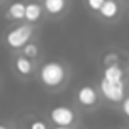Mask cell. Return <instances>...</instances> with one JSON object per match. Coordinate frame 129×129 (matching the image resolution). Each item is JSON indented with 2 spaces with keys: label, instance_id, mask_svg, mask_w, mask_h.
Returning <instances> with one entry per match:
<instances>
[{
  "label": "cell",
  "instance_id": "obj_18",
  "mask_svg": "<svg viewBox=\"0 0 129 129\" xmlns=\"http://www.w3.org/2000/svg\"><path fill=\"white\" fill-rule=\"evenodd\" d=\"M54 129H71L69 126H57V128H54Z\"/></svg>",
  "mask_w": 129,
  "mask_h": 129
},
{
  "label": "cell",
  "instance_id": "obj_20",
  "mask_svg": "<svg viewBox=\"0 0 129 129\" xmlns=\"http://www.w3.org/2000/svg\"><path fill=\"white\" fill-rule=\"evenodd\" d=\"M6 2H8V0H0V5H2V3H6Z\"/></svg>",
  "mask_w": 129,
  "mask_h": 129
},
{
  "label": "cell",
  "instance_id": "obj_17",
  "mask_svg": "<svg viewBox=\"0 0 129 129\" xmlns=\"http://www.w3.org/2000/svg\"><path fill=\"white\" fill-rule=\"evenodd\" d=\"M0 129H11L8 125H3V123H0Z\"/></svg>",
  "mask_w": 129,
  "mask_h": 129
},
{
  "label": "cell",
  "instance_id": "obj_2",
  "mask_svg": "<svg viewBox=\"0 0 129 129\" xmlns=\"http://www.w3.org/2000/svg\"><path fill=\"white\" fill-rule=\"evenodd\" d=\"M35 24L27 21L17 23L5 33V42L12 50H23L24 45H27L35 36Z\"/></svg>",
  "mask_w": 129,
  "mask_h": 129
},
{
  "label": "cell",
  "instance_id": "obj_4",
  "mask_svg": "<svg viewBox=\"0 0 129 129\" xmlns=\"http://www.w3.org/2000/svg\"><path fill=\"white\" fill-rule=\"evenodd\" d=\"M45 15L53 20H59L64 17L71 9V0H41Z\"/></svg>",
  "mask_w": 129,
  "mask_h": 129
},
{
  "label": "cell",
  "instance_id": "obj_3",
  "mask_svg": "<svg viewBox=\"0 0 129 129\" xmlns=\"http://www.w3.org/2000/svg\"><path fill=\"white\" fill-rule=\"evenodd\" d=\"M125 81H108L105 78H101V93L110 102H123L125 99Z\"/></svg>",
  "mask_w": 129,
  "mask_h": 129
},
{
  "label": "cell",
  "instance_id": "obj_1",
  "mask_svg": "<svg viewBox=\"0 0 129 129\" xmlns=\"http://www.w3.org/2000/svg\"><path fill=\"white\" fill-rule=\"evenodd\" d=\"M66 66L62 62L57 60H50L41 66L39 69V80L45 87L50 89H57L66 81Z\"/></svg>",
  "mask_w": 129,
  "mask_h": 129
},
{
  "label": "cell",
  "instance_id": "obj_11",
  "mask_svg": "<svg viewBox=\"0 0 129 129\" xmlns=\"http://www.w3.org/2000/svg\"><path fill=\"white\" fill-rule=\"evenodd\" d=\"M15 69H17V72H18L20 75L27 77V75H32L35 66H33L32 59H29V57H26L24 54H21V56H18V57L15 59Z\"/></svg>",
  "mask_w": 129,
  "mask_h": 129
},
{
  "label": "cell",
  "instance_id": "obj_12",
  "mask_svg": "<svg viewBox=\"0 0 129 129\" xmlns=\"http://www.w3.org/2000/svg\"><path fill=\"white\" fill-rule=\"evenodd\" d=\"M21 53L26 56V57H29V59H32V60H35L38 56H39V47H38V44L36 42H33V41H30L27 45H24L23 47V50H21Z\"/></svg>",
  "mask_w": 129,
  "mask_h": 129
},
{
  "label": "cell",
  "instance_id": "obj_10",
  "mask_svg": "<svg viewBox=\"0 0 129 129\" xmlns=\"http://www.w3.org/2000/svg\"><path fill=\"white\" fill-rule=\"evenodd\" d=\"M102 78L108 80V81H125V75H123V69L119 63H111L107 64V68L104 69Z\"/></svg>",
  "mask_w": 129,
  "mask_h": 129
},
{
  "label": "cell",
  "instance_id": "obj_16",
  "mask_svg": "<svg viewBox=\"0 0 129 129\" xmlns=\"http://www.w3.org/2000/svg\"><path fill=\"white\" fill-rule=\"evenodd\" d=\"M122 113L129 119V96H126L122 102Z\"/></svg>",
  "mask_w": 129,
  "mask_h": 129
},
{
  "label": "cell",
  "instance_id": "obj_19",
  "mask_svg": "<svg viewBox=\"0 0 129 129\" xmlns=\"http://www.w3.org/2000/svg\"><path fill=\"white\" fill-rule=\"evenodd\" d=\"M123 5H126V6H129V0H120Z\"/></svg>",
  "mask_w": 129,
  "mask_h": 129
},
{
  "label": "cell",
  "instance_id": "obj_6",
  "mask_svg": "<svg viewBox=\"0 0 129 129\" xmlns=\"http://www.w3.org/2000/svg\"><path fill=\"white\" fill-rule=\"evenodd\" d=\"M50 119L51 122L56 125V126H71L75 119H77V114L72 108L69 107H63V105H59V107H54L50 113Z\"/></svg>",
  "mask_w": 129,
  "mask_h": 129
},
{
  "label": "cell",
  "instance_id": "obj_7",
  "mask_svg": "<svg viewBox=\"0 0 129 129\" xmlns=\"http://www.w3.org/2000/svg\"><path fill=\"white\" fill-rule=\"evenodd\" d=\"M75 98H77V102L86 108H92L98 104V90L93 87V86H81L77 93H75Z\"/></svg>",
  "mask_w": 129,
  "mask_h": 129
},
{
  "label": "cell",
  "instance_id": "obj_15",
  "mask_svg": "<svg viewBox=\"0 0 129 129\" xmlns=\"http://www.w3.org/2000/svg\"><path fill=\"white\" fill-rule=\"evenodd\" d=\"M29 129H48V126L42 120H33L32 123L29 125Z\"/></svg>",
  "mask_w": 129,
  "mask_h": 129
},
{
  "label": "cell",
  "instance_id": "obj_14",
  "mask_svg": "<svg viewBox=\"0 0 129 129\" xmlns=\"http://www.w3.org/2000/svg\"><path fill=\"white\" fill-rule=\"evenodd\" d=\"M111 63H119V54L116 53H108L105 56V64H111Z\"/></svg>",
  "mask_w": 129,
  "mask_h": 129
},
{
  "label": "cell",
  "instance_id": "obj_5",
  "mask_svg": "<svg viewBox=\"0 0 129 129\" xmlns=\"http://www.w3.org/2000/svg\"><path fill=\"white\" fill-rule=\"evenodd\" d=\"M122 11H123V3L120 0H105L98 17L104 23H116L120 18Z\"/></svg>",
  "mask_w": 129,
  "mask_h": 129
},
{
  "label": "cell",
  "instance_id": "obj_13",
  "mask_svg": "<svg viewBox=\"0 0 129 129\" xmlns=\"http://www.w3.org/2000/svg\"><path fill=\"white\" fill-rule=\"evenodd\" d=\"M104 3H105V0H84L86 8H87L92 14H95V15L99 14V11H101V8L104 6Z\"/></svg>",
  "mask_w": 129,
  "mask_h": 129
},
{
  "label": "cell",
  "instance_id": "obj_8",
  "mask_svg": "<svg viewBox=\"0 0 129 129\" xmlns=\"http://www.w3.org/2000/svg\"><path fill=\"white\" fill-rule=\"evenodd\" d=\"M26 5H27V2H24V0H14V2H11L6 6L5 17L9 21H14V23L24 21L26 20Z\"/></svg>",
  "mask_w": 129,
  "mask_h": 129
},
{
  "label": "cell",
  "instance_id": "obj_9",
  "mask_svg": "<svg viewBox=\"0 0 129 129\" xmlns=\"http://www.w3.org/2000/svg\"><path fill=\"white\" fill-rule=\"evenodd\" d=\"M45 15V9L41 3V0H29L26 5V20L30 24H38Z\"/></svg>",
  "mask_w": 129,
  "mask_h": 129
}]
</instances>
